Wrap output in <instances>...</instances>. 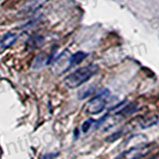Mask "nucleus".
I'll return each instance as SVG.
<instances>
[{
	"instance_id": "obj_1",
	"label": "nucleus",
	"mask_w": 159,
	"mask_h": 159,
	"mask_svg": "<svg viewBox=\"0 0 159 159\" xmlns=\"http://www.w3.org/2000/svg\"><path fill=\"white\" fill-rule=\"evenodd\" d=\"M98 67L96 65H89L87 67L80 68L65 78L64 83L70 89H76L93 77L98 73Z\"/></svg>"
},
{
	"instance_id": "obj_2",
	"label": "nucleus",
	"mask_w": 159,
	"mask_h": 159,
	"mask_svg": "<svg viewBox=\"0 0 159 159\" xmlns=\"http://www.w3.org/2000/svg\"><path fill=\"white\" fill-rule=\"evenodd\" d=\"M107 94H108L107 91L106 92V93H101L93 98L92 99H89L86 107V112L89 114L101 113L107 106Z\"/></svg>"
},
{
	"instance_id": "obj_3",
	"label": "nucleus",
	"mask_w": 159,
	"mask_h": 159,
	"mask_svg": "<svg viewBox=\"0 0 159 159\" xmlns=\"http://www.w3.org/2000/svg\"><path fill=\"white\" fill-rule=\"evenodd\" d=\"M68 52L65 51L61 56L56 60V62H55L54 72L56 73V75H60L64 72H66L70 68V57L71 56H66Z\"/></svg>"
},
{
	"instance_id": "obj_4",
	"label": "nucleus",
	"mask_w": 159,
	"mask_h": 159,
	"mask_svg": "<svg viewBox=\"0 0 159 159\" xmlns=\"http://www.w3.org/2000/svg\"><path fill=\"white\" fill-rule=\"evenodd\" d=\"M150 150V146L149 145H144V146H136L133 147L126 152L125 158L126 159H139L146 155L148 151Z\"/></svg>"
},
{
	"instance_id": "obj_5",
	"label": "nucleus",
	"mask_w": 159,
	"mask_h": 159,
	"mask_svg": "<svg viewBox=\"0 0 159 159\" xmlns=\"http://www.w3.org/2000/svg\"><path fill=\"white\" fill-rule=\"evenodd\" d=\"M18 35L15 33H7L6 35H4L2 39L0 40V51L5 50L9 47H11L12 45L15 43V41L17 40Z\"/></svg>"
},
{
	"instance_id": "obj_6",
	"label": "nucleus",
	"mask_w": 159,
	"mask_h": 159,
	"mask_svg": "<svg viewBox=\"0 0 159 159\" xmlns=\"http://www.w3.org/2000/svg\"><path fill=\"white\" fill-rule=\"evenodd\" d=\"M87 57V53L84 52H77L70 57V67H74L76 65H79L82 63L84 58Z\"/></svg>"
},
{
	"instance_id": "obj_7",
	"label": "nucleus",
	"mask_w": 159,
	"mask_h": 159,
	"mask_svg": "<svg viewBox=\"0 0 159 159\" xmlns=\"http://www.w3.org/2000/svg\"><path fill=\"white\" fill-rule=\"evenodd\" d=\"M93 93V88H92V87L91 88H86V89H82V91L79 93V98L83 99L84 98L91 96Z\"/></svg>"
},
{
	"instance_id": "obj_8",
	"label": "nucleus",
	"mask_w": 159,
	"mask_h": 159,
	"mask_svg": "<svg viewBox=\"0 0 159 159\" xmlns=\"http://www.w3.org/2000/svg\"><path fill=\"white\" fill-rule=\"evenodd\" d=\"M93 121V120H92V119H89V120L84 121L83 123V127H82L83 128V132H88V130L89 129V127H91V125H92Z\"/></svg>"
},
{
	"instance_id": "obj_9",
	"label": "nucleus",
	"mask_w": 159,
	"mask_h": 159,
	"mask_svg": "<svg viewBox=\"0 0 159 159\" xmlns=\"http://www.w3.org/2000/svg\"><path fill=\"white\" fill-rule=\"evenodd\" d=\"M49 157H50V155H45V156H43L42 159H49Z\"/></svg>"
}]
</instances>
